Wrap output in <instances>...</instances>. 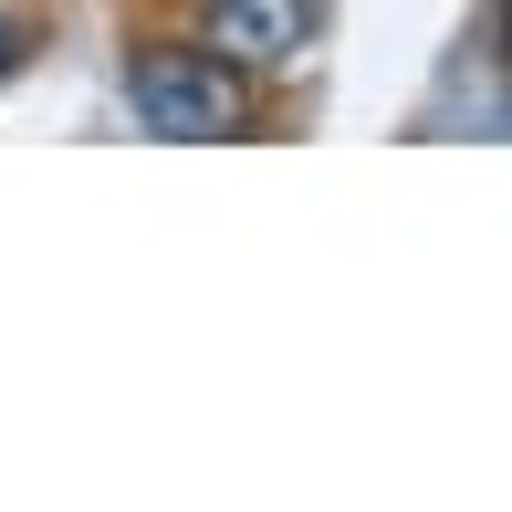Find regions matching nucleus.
I'll list each match as a JSON object with an SVG mask.
<instances>
[{"label":"nucleus","instance_id":"obj_1","mask_svg":"<svg viewBox=\"0 0 512 512\" xmlns=\"http://www.w3.org/2000/svg\"><path fill=\"white\" fill-rule=\"evenodd\" d=\"M126 95L157 136H230L241 126V84H230L220 53H136Z\"/></svg>","mask_w":512,"mask_h":512},{"label":"nucleus","instance_id":"obj_2","mask_svg":"<svg viewBox=\"0 0 512 512\" xmlns=\"http://www.w3.org/2000/svg\"><path fill=\"white\" fill-rule=\"evenodd\" d=\"M304 32H314L304 0H209V53L241 74H283L304 53Z\"/></svg>","mask_w":512,"mask_h":512},{"label":"nucleus","instance_id":"obj_3","mask_svg":"<svg viewBox=\"0 0 512 512\" xmlns=\"http://www.w3.org/2000/svg\"><path fill=\"white\" fill-rule=\"evenodd\" d=\"M0 74H11V32H0Z\"/></svg>","mask_w":512,"mask_h":512}]
</instances>
